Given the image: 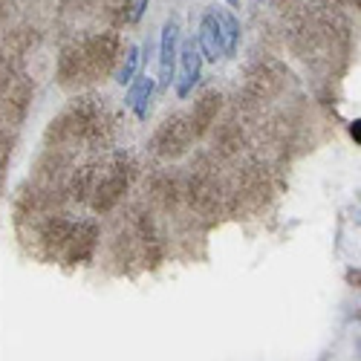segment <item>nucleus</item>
<instances>
[{"label": "nucleus", "instance_id": "f03ea898", "mask_svg": "<svg viewBox=\"0 0 361 361\" xmlns=\"http://www.w3.org/2000/svg\"><path fill=\"white\" fill-rule=\"evenodd\" d=\"M176 40H179V23L168 21L162 26V40H159V87H171L174 69H176Z\"/></svg>", "mask_w": 361, "mask_h": 361}, {"label": "nucleus", "instance_id": "423d86ee", "mask_svg": "<svg viewBox=\"0 0 361 361\" xmlns=\"http://www.w3.org/2000/svg\"><path fill=\"white\" fill-rule=\"evenodd\" d=\"M139 61H142V55H139V47H128V52H124V61H121L119 73H116V81H119V84H130V81L136 78Z\"/></svg>", "mask_w": 361, "mask_h": 361}, {"label": "nucleus", "instance_id": "f257e3e1", "mask_svg": "<svg viewBox=\"0 0 361 361\" xmlns=\"http://www.w3.org/2000/svg\"><path fill=\"white\" fill-rule=\"evenodd\" d=\"M176 58H179V78H176V95L179 99H185V95L197 87V81H200V73H202V52H200V44L197 40H185L183 49L176 52Z\"/></svg>", "mask_w": 361, "mask_h": 361}, {"label": "nucleus", "instance_id": "7ed1b4c3", "mask_svg": "<svg viewBox=\"0 0 361 361\" xmlns=\"http://www.w3.org/2000/svg\"><path fill=\"white\" fill-rule=\"evenodd\" d=\"M214 23H217V35H220V44H223V55H234L237 52V38H240V26L234 21V15L223 6H214L211 9Z\"/></svg>", "mask_w": 361, "mask_h": 361}, {"label": "nucleus", "instance_id": "6e6552de", "mask_svg": "<svg viewBox=\"0 0 361 361\" xmlns=\"http://www.w3.org/2000/svg\"><path fill=\"white\" fill-rule=\"evenodd\" d=\"M350 133H353V136L358 139V133H361V121H358V119H356V121L350 124Z\"/></svg>", "mask_w": 361, "mask_h": 361}, {"label": "nucleus", "instance_id": "1a4fd4ad", "mask_svg": "<svg viewBox=\"0 0 361 361\" xmlns=\"http://www.w3.org/2000/svg\"><path fill=\"white\" fill-rule=\"evenodd\" d=\"M226 3H229V6H240V0H226Z\"/></svg>", "mask_w": 361, "mask_h": 361}, {"label": "nucleus", "instance_id": "39448f33", "mask_svg": "<svg viewBox=\"0 0 361 361\" xmlns=\"http://www.w3.org/2000/svg\"><path fill=\"white\" fill-rule=\"evenodd\" d=\"M154 78H150V75H142V78H139L136 81V84L128 90V95H124V104H128V107H133L136 110V116L139 119H148V110H150V93H154Z\"/></svg>", "mask_w": 361, "mask_h": 361}, {"label": "nucleus", "instance_id": "20e7f679", "mask_svg": "<svg viewBox=\"0 0 361 361\" xmlns=\"http://www.w3.org/2000/svg\"><path fill=\"white\" fill-rule=\"evenodd\" d=\"M197 44H200V52L205 61H220L223 58V44H220V35H217V23H214V15L208 12L200 23V35H197Z\"/></svg>", "mask_w": 361, "mask_h": 361}, {"label": "nucleus", "instance_id": "0eeeda50", "mask_svg": "<svg viewBox=\"0 0 361 361\" xmlns=\"http://www.w3.org/2000/svg\"><path fill=\"white\" fill-rule=\"evenodd\" d=\"M148 3H150V0H136V3H133V12H130V21H133V23H136V21H142Z\"/></svg>", "mask_w": 361, "mask_h": 361}]
</instances>
